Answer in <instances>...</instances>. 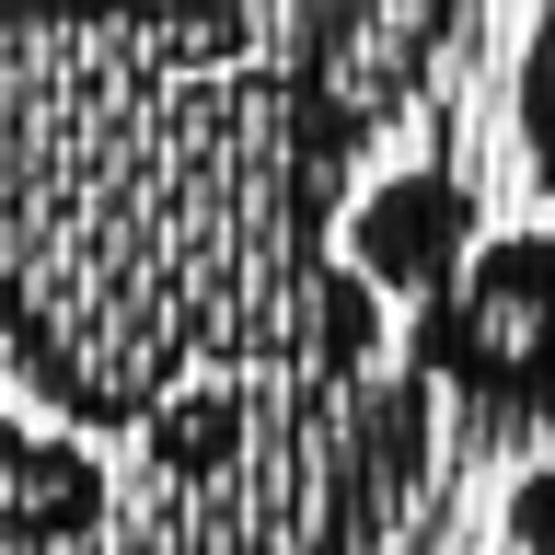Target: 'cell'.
<instances>
[{
  "label": "cell",
  "instance_id": "4",
  "mask_svg": "<svg viewBox=\"0 0 555 555\" xmlns=\"http://www.w3.org/2000/svg\"><path fill=\"white\" fill-rule=\"evenodd\" d=\"M104 520V463L24 405H0V555H69Z\"/></svg>",
  "mask_w": 555,
  "mask_h": 555
},
{
  "label": "cell",
  "instance_id": "2",
  "mask_svg": "<svg viewBox=\"0 0 555 555\" xmlns=\"http://www.w3.org/2000/svg\"><path fill=\"white\" fill-rule=\"evenodd\" d=\"M405 359L509 428H555V232H486L405 312Z\"/></svg>",
  "mask_w": 555,
  "mask_h": 555
},
{
  "label": "cell",
  "instance_id": "5",
  "mask_svg": "<svg viewBox=\"0 0 555 555\" xmlns=\"http://www.w3.org/2000/svg\"><path fill=\"white\" fill-rule=\"evenodd\" d=\"M509 128L555 173V12H532V35H520V59H509Z\"/></svg>",
  "mask_w": 555,
  "mask_h": 555
},
{
  "label": "cell",
  "instance_id": "3",
  "mask_svg": "<svg viewBox=\"0 0 555 555\" xmlns=\"http://www.w3.org/2000/svg\"><path fill=\"white\" fill-rule=\"evenodd\" d=\"M486 243V220H475V197L451 185V173H393L382 197H359L347 208V267H359V289H405V301H428L463 255Z\"/></svg>",
  "mask_w": 555,
  "mask_h": 555
},
{
  "label": "cell",
  "instance_id": "6",
  "mask_svg": "<svg viewBox=\"0 0 555 555\" xmlns=\"http://www.w3.org/2000/svg\"><path fill=\"white\" fill-rule=\"evenodd\" d=\"M498 555H555V463L509 486V509H498Z\"/></svg>",
  "mask_w": 555,
  "mask_h": 555
},
{
  "label": "cell",
  "instance_id": "1",
  "mask_svg": "<svg viewBox=\"0 0 555 555\" xmlns=\"http://www.w3.org/2000/svg\"><path fill=\"white\" fill-rule=\"evenodd\" d=\"M451 12L0 0V371L69 428L220 463L255 382H347L382 301L347 267L359 151Z\"/></svg>",
  "mask_w": 555,
  "mask_h": 555
}]
</instances>
